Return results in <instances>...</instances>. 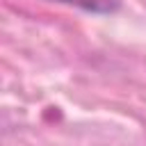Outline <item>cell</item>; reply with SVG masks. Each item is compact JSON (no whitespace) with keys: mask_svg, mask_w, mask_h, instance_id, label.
<instances>
[{"mask_svg":"<svg viewBox=\"0 0 146 146\" xmlns=\"http://www.w3.org/2000/svg\"><path fill=\"white\" fill-rule=\"evenodd\" d=\"M57 2L73 5L91 14H114L121 9V0H57Z\"/></svg>","mask_w":146,"mask_h":146,"instance_id":"obj_1","label":"cell"}]
</instances>
